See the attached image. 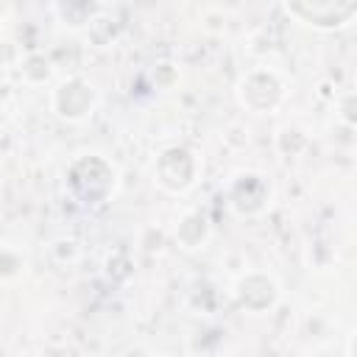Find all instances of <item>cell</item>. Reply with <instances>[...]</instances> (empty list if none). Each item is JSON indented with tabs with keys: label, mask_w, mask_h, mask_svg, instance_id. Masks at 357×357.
Segmentation results:
<instances>
[{
	"label": "cell",
	"mask_w": 357,
	"mask_h": 357,
	"mask_svg": "<svg viewBox=\"0 0 357 357\" xmlns=\"http://www.w3.org/2000/svg\"><path fill=\"white\" fill-rule=\"evenodd\" d=\"M117 184H120L117 167L100 153H81L64 170V190L84 209L103 206L117 192Z\"/></svg>",
	"instance_id": "obj_1"
},
{
	"label": "cell",
	"mask_w": 357,
	"mask_h": 357,
	"mask_svg": "<svg viewBox=\"0 0 357 357\" xmlns=\"http://www.w3.org/2000/svg\"><path fill=\"white\" fill-rule=\"evenodd\" d=\"M201 178V156L187 145H165L153 159V184L170 195L190 192Z\"/></svg>",
	"instance_id": "obj_2"
},
{
	"label": "cell",
	"mask_w": 357,
	"mask_h": 357,
	"mask_svg": "<svg viewBox=\"0 0 357 357\" xmlns=\"http://www.w3.org/2000/svg\"><path fill=\"white\" fill-rule=\"evenodd\" d=\"M223 198H226V206L237 218H243V220L262 218L273 206V184L259 170H237L226 181Z\"/></svg>",
	"instance_id": "obj_3"
},
{
	"label": "cell",
	"mask_w": 357,
	"mask_h": 357,
	"mask_svg": "<svg viewBox=\"0 0 357 357\" xmlns=\"http://www.w3.org/2000/svg\"><path fill=\"white\" fill-rule=\"evenodd\" d=\"M234 98L251 114H271V112H276L284 103L287 86H284V81L273 70H268V67H251V70H245L237 78Z\"/></svg>",
	"instance_id": "obj_4"
},
{
	"label": "cell",
	"mask_w": 357,
	"mask_h": 357,
	"mask_svg": "<svg viewBox=\"0 0 357 357\" xmlns=\"http://www.w3.org/2000/svg\"><path fill=\"white\" fill-rule=\"evenodd\" d=\"M98 109V89L86 75H67L50 89V112L64 123H84Z\"/></svg>",
	"instance_id": "obj_5"
},
{
	"label": "cell",
	"mask_w": 357,
	"mask_h": 357,
	"mask_svg": "<svg viewBox=\"0 0 357 357\" xmlns=\"http://www.w3.org/2000/svg\"><path fill=\"white\" fill-rule=\"evenodd\" d=\"M282 8L293 20L315 31H340L357 17L354 0H287Z\"/></svg>",
	"instance_id": "obj_6"
},
{
	"label": "cell",
	"mask_w": 357,
	"mask_h": 357,
	"mask_svg": "<svg viewBox=\"0 0 357 357\" xmlns=\"http://www.w3.org/2000/svg\"><path fill=\"white\" fill-rule=\"evenodd\" d=\"M282 298V284L268 271H245L234 282V301L240 310L251 315L271 312Z\"/></svg>",
	"instance_id": "obj_7"
},
{
	"label": "cell",
	"mask_w": 357,
	"mask_h": 357,
	"mask_svg": "<svg viewBox=\"0 0 357 357\" xmlns=\"http://www.w3.org/2000/svg\"><path fill=\"white\" fill-rule=\"evenodd\" d=\"M50 11L59 20V25H64L70 31H84L103 11V6L92 3V0H61V3H53Z\"/></svg>",
	"instance_id": "obj_8"
},
{
	"label": "cell",
	"mask_w": 357,
	"mask_h": 357,
	"mask_svg": "<svg viewBox=\"0 0 357 357\" xmlns=\"http://www.w3.org/2000/svg\"><path fill=\"white\" fill-rule=\"evenodd\" d=\"M212 237V223L206 215L201 212H184L178 218V226H176V243L184 248V251H198L209 243Z\"/></svg>",
	"instance_id": "obj_9"
},
{
	"label": "cell",
	"mask_w": 357,
	"mask_h": 357,
	"mask_svg": "<svg viewBox=\"0 0 357 357\" xmlns=\"http://www.w3.org/2000/svg\"><path fill=\"white\" fill-rule=\"evenodd\" d=\"M17 73H20V78H22L28 86H42V84H47V81L53 78L56 64H53V59H50L47 53H42V50H28V53H22V59H20V64H17Z\"/></svg>",
	"instance_id": "obj_10"
},
{
	"label": "cell",
	"mask_w": 357,
	"mask_h": 357,
	"mask_svg": "<svg viewBox=\"0 0 357 357\" xmlns=\"http://www.w3.org/2000/svg\"><path fill=\"white\" fill-rule=\"evenodd\" d=\"M273 145L282 156H301L310 148V137L298 126H282L273 137Z\"/></svg>",
	"instance_id": "obj_11"
},
{
	"label": "cell",
	"mask_w": 357,
	"mask_h": 357,
	"mask_svg": "<svg viewBox=\"0 0 357 357\" xmlns=\"http://www.w3.org/2000/svg\"><path fill=\"white\" fill-rule=\"evenodd\" d=\"M103 273H106V279H109L112 284H126V282H131V276H134V259H131V254L123 251V248L106 254V259H103Z\"/></svg>",
	"instance_id": "obj_12"
},
{
	"label": "cell",
	"mask_w": 357,
	"mask_h": 357,
	"mask_svg": "<svg viewBox=\"0 0 357 357\" xmlns=\"http://www.w3.org/2000/svg\"><path fill=\"white\" fill-rule=\"evenodd\" d=\"M25 273V257L17 248L0 245V282H17Z\"/></svg>",
	"instance_id": "obj_13"
},
{
	"label": "cell",
	"mask_w": 357,
	"mask_h": 357,
	"mask_svg": "<svg viewBox=\"0 0 357 357\" xmlns=\"http://www.w3.org/2000/svg\"><path fill=\"white\" fill-rule=\"evenodd\" d=\"M50 257H53L59 265H70V262H75V259L81 257V243H78L75 237H59V240H53V245H50Z\"/></svg>",
	"instance_id": "obj_14"
},
{
	"label": "cell",
	"mask_w": 357,
	"mask_h": 357,
	"mask_svg": "<svg viewBox=\"0 0 357 357\" xmlns=\"http://www.w3.org/2000/svg\"><path fill=\"white\" fill-rule=\"evenodd\" d=\"M354 103H357V98H354V92H351V89H349V92H343V95L337 98V117H340V126L354 128V123H357Z\"/></svg>",
	"instance_id": "obj_15"
},
{
	"label": "cell",
	"mask_w": 357,
	"mask_h": 357,
	"mask_svg": "<svg viewBox=\"0 0 357 357\" xmlns=\"http://www.w3.org/2000/svg\"><path fill=\"white\" fill-rule=\"evenodd\" d=\"M20 59H22V50H20L14 42H8V39H0V64H3L6 70H17Z\"/></svg>",
	"instance_id": "obj_16"
},
{
	"label": "cell",
	"mask_w": 357,
	"mask_h": 357,
	"mask_svg": "<svg viewBox=\"0 0 357 357\" xmlns=\"http://www.w3.org/2000/svg\"><path fill=\"white\" fill-rule=\"evenodd\" d=\"M178 78V70L170 64V61H159L156 70H153V81L159 86H173V81Z\"/></svg>",
	"instance_id": "obj_17"
},
{
	"label": "cell",
	"mask_w": 357,
	"mask_h": 357,
	"mask_svg": "<svg viewBox=\"0 0 357 357\" xmlns=\"http://www.w3.org/2000/svg\"><path fill=\"white\" fill-rule=\"evenodd\" d=\"M8 98H11V84L0 78V109H3L6 103H8Z\"/></svg>",
	"instance_id": "obj_18"
},
{
	"label": "cell",
	"mask_w": 357,
	"mask_h": 357,
	"mask_svg": "<svg viewBox=\"0 0 357 357\" xmlns=\"http://www.w3.org/2000/svg\"><path fill=\"white\" fill-rule=\"evenodd\" d=\"M0 25H3V14H0Z\"/></svg>",
	"instance_id": "obj_19"
}]
</instances>
